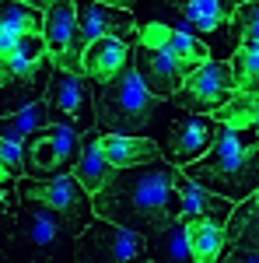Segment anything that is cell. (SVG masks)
I'll use <instances>...</instances> for the list:
<instances>
[{
	"label": "cell",
	"instance_id": "36",
	"mask_svg": "<svg viewBox=\"0 0 259 263\" xmlns=\"http://www.w3.org/2000/svg\"><path fill=\"white\" fill-rule=\"evenodd\" d=\"M252 134L259 137V109H256V120H252Z\"/></svg>",
	"mask_w": 259,
	"mask_h": 263
},
{
	"label": "cell",
	"instance_id": "12",
	"mask_svg": "<svg viewBox=\"0 0 259 263\" xmlns=\"http://www.w3.org/2000/svg\"><path fill=\"white\" fill-rule=\"evenodd\" d=\"M42 42H46V53L53 57V63H56L60 70L84 74V46H88V42L81 35L74 0H56V4L46 11Z\"/></svg>",
	"mask_w": 259,
	"mask_h": 263
},
{
	"label": "cell",
	"instance_id": "2",
	"mask_svg": "<svg viewBox=\"0 0 259 263\" xmlns=\"http://www.w3.org/2000/svg\"><path fill=\"white\" fill-rule=\"evenodd\" d=\"M186 176L210 193H221L231 203L252 197L259 190V137L252 130H238L231 123H217L214 147L200 162L182 168Z\"/></svg>",
	"mask_w": 259,
	"mask_h": 263
},
{
	"label": "cell",
	"instance_id": "10",
	"mask_svg": "<svg viewBox=\"0 0 259 263\" xmlns=\"http://www.w3.org/2000/svg\"><path fill=\"white\" fill-rule=\"evenodd\" d=\"M81 130L67 126V123H49L42 126L32 141L25 144V176L32 179H49L60 176L67 168H74L81 155Z\"/></svg>",
	"mask_w": 259,
	"mask_h": 263
},
{
	"label": "cell",
	"instance_id": "28",
	"mask_svg": "<svg viewBox=\"0 0 259 263\" xmlns=\"http://www.w3.org/2000/svg\"><path fill=\"white\" fill-rule=\"evenodd\" d=\"M0 165H7V168L21 179V176H25V144L0 137Z\"/></svg>",
	"mask_w": 259,
	"mask_h": 263
},
{
	"label": "cell",
	"instance_id": "38",
	"mask_svg": "<svg viewBox=\"0 0 259 263\" xmlns=\"http://www.w3.org/2000/svg\"><path fill=\"white\" fill-rule=\"evenodd\" d=\"M137 263H158V260H137Z\"/></svg>",
	"mask_w": 259,
	"mask_h": 263
},
{
	"label": "cell",
	"instance_id": "6",
	"mask_svg": "<svg viewBox=\"0 0 259 263\" xmlns=\"http://www.w3.org/2000/svg\"><path fill=\"white\" fill-rule=\"evenodd\" d=\"M18 193L21 197H35L46 207H53L60 214L67 228L81 235L88 224L95 221V203L91 193L81 186V179L74 172H60V176H49V179H32V176H21L18 179Z\"/></svg>",
	"mask_w": 259,
	"mask_h": 263
},
{
	"label": "cell",
	"instance_id": "32",
	"mask_svg": "<svg viewBox=\"0 0 259 263\" xmlns=\"http://www.w3.org/2000/svg\"><path fill=\"white\" fill-rule=\"evenodd\" d=\"M18 4H28V7H39V11H49L56 0H18Z\"/></svg>",
	"mask_w": 259,
	"mask_h": 263
},
{
	"label": "cell",
	"instance_id": "29",
	"mask_svg": "<svg viewBox=\"0 0 259 263\" xmlns=\"http://www.w3.org/2000/svg\"><path fill=\"white\" fill-rule=\"evenodd\" d=\"M18 32H14V28H11V25H4V21H0V60L7 63L11 60V53H14V49H18Z\"/></svg>",
	"mask_w": 259,
	"mask_h": 263
},
{
	"label": "cell",
	"instance_id": "5",
	"mask_svg": "<svg viewBox=\"0 0 259 263\" xmlns=\"http://www.w3.org/2000/svg\"><path fill=\"white\" fill-rule=\"evenodd\" d=\"M133 67H137L140 81L147 84V91H151L154 99H172V95L179 91V84L193 74V70L168 49V42H165V21H147L137 32Z\"/></svg>",
	"mask_w": 259,
	"mask_h": 263
},
{
	"label": "cell",
	"instance_id": "11",
	"mask_svg": "<svg viewBox=\"0 0 259 263\" xmlns=\"http://www.w3.org/2000/svg\"><path fill=\"white\" fill-rule=\"evenodd\" d=\"M46 105H49V116L53 123H67L81 134L95 130L98 112H95V99H91V88L84 74H70V70H53L49 88H46Z\"/></svg>",
	"mask_w": 259,
	"mask_h": 263
},
{
	"label": "cell",
	"instance_id": "35",
	"mask_svg": "<svg viewBox=\"0 0 259 263\" xmlns=\"http://www.w3.org/2000/svg\"><path fill=\"white\" fill-rule=\"evenodd\" d=\"M7 78H11V67L0 60V88H4V81H7Z\"/></svg>",
	"mask_w": 259,
	"mask_h": 263
},
{
	"label": "cell",
	"instance_id": "22",
	"mask_svg": "<svg viewBox=\"0 0 259 263\" xmlns=\"http://www.w3.org/2000/svg\"><path fill=\"white\" fill-rule=\"evenodd\" d=\"M49 123H53L49 105H46V99H39V102H32V105H25V109H18V112H11V116H0V137L28 144Z\"/></svg>",
	"mask_w": 259,
	"mask_h": 263
},
{
	"label": "cell",
	"instance_id": "3",
	"mask_svg": "<svg viewBox=\"0 0 259 263\" xmlns=\"http://www.w3.org/2000/svg\"><path fill=\"white\" fill-rule=\"evenodd\" d=\"M74 246L77 235L53 207H46L35 197H21L14 232L4 246V253L14 256V263H70Z\"/></svg>",
	"mask_w": 259,
	"mask_h": 263
},
{
	"label": "cell",
	"instance_id": "18",
	"mask_svg": "<svg viewBox=\"0 0 259 263\" xmlns=\"http://www.w3.org/2000/svg\"><path fill=\"white\" fill-rule=\"evenodd\" d=\"M98 137H102V134H95V130H88V134L81 137V155H77V162H74V168H70V172L81 179V186H84L91 197H95L102 186H105V182L119 172V168H112V162L102 155Z\"/></svg>",
	"mask_w": 259,
	"mask_h": 263
},
{
	"label": "cell",
	"instance_id": "21",
	"mask_svg": "<svg viewBox=\"0 0 259 263\" xmlns=\"http://www.w3.org/2000/svg\"><path fill=\"white\" fill-rule=\"evenodd\" d=\"M147 256L158 263H196L193 249H189V235H186V221L175 218L165 228L147 235Z\"/></svg>",
	"mask_w": 259,
	"mask_h": 263
},
{
	"label": "cell",
	"instance_id": "14",
	"mask_svg": "<svg viewBox=\"0 0 259 263\" xmlns=\"http://www.w3.org/2000/svg\"><path fill=\"white\" fill-rule=\"evenodd\" d=\"M74 11H77L84 42H95L102 35H119V39L137 42V18L126 7H112V4H98V0H74Z\"/></svg>",
	"mask_w": 259,
	"mask_h": 263
},
{
	"label": "cell",
	"instance_id": "40",
	"mask_svg": "<svg viewBox=\"0 0 259 263\" xmlns=\"http://www.w3.org/2000/svg\"><path fill=\"white\" fill-rule=\"evenodd\" d=\"M256 197H259V190H256Z\"/></svg>",
	"mask_w": 259,
	"mask_h": 263
},
{
	"label": "cell",
	"instance_id": "23",
	"mask_svg": "<svg viewBox=\"0 0 259 263\" xmlns=\"http://www.w3.org/2000/svg\"><path fill=\"white\" fill-rule=\"evenodd\" d=\"M0 21L11 25L18 35H42V28H46V11L28 7V4H18V0H0Z\"/></svg>",
	"mask_w": 259,
	"mask_h": 263
},
{
	"label": "cell",
	"instance_id": "17",
	"mask_svg": "<svg viewBox=\"0 0 259 263\" xmlns=\"http://www.w3.org/2000/svg\"><path fill=\"white\" fill-rule=\"evenodd\" d=\"M53 70H56V63L46 60L39 70H32V74H11V78L4 81V88H0V116H11V112L25 109V105L39 102L42 95H46V88H49Z\"/></svg>",
	"mask_w": 259,
	"mask_h": 263
},
{
	"label": "cell",
	"instance_id": "31",
	"mask_svg": "<svg viewBox=\"0 0 259 263\" xmlns=\"http://www.w3.org/2000/svg\"><path fill=\"white\" fill-rule=\"evenodd\" d=\"M235 246H249V249H259V207H256V214L249 218V224H245V232L238 235V242Z\"/></svg>",
	"mask_w": 259,
	"mask_h": 263
},
{
	"label": "cell",
	"instance_id": "7",
	"mask_svg": "<svg viewBox=\"0 0 259 263\" xmlns=\"http://www.w3.org/2000/svg\"><path fill=\"white\" fill-rule=\"evenodd\" d=\"M147 260V235L116 221L95 218L77 235L74 263H137Z\"/></svg>",
	"mask_w": 259,
	"mask_h": 263
},
{
	"label": "cell",
	"instance_id": "16",
	"mask_svg": "<svg viewBox=\"0 0 259 263\" xmlns=\"http://www.w3.org/2000/svg\"><path fill=\"white\" fill-rule=\"evenodd\" d=\"M175 200H179V218L189 221V218H221L228 221L231 207L235 203L221 193H210L207 186L193 182L186 172H175Z\"/></svg>",
	"mask_w": 259,
	"mask_h": 263
},
{
	"label": "cell",
	"instance_id": "26",
	"mask_svg": "<svg viewBox=\"0 0 259 263\" xmlns=\"http://www.w3.org/2000/svg\"><path fill=\"white\" fill-rule=\"evenodd\" d=\"M231 39L238 46H259V0L238 4L231 18Z\"/></svg>",
	"mask_w": 259,
	"mask_h": 263
},
{
	"label": "cell",
	"instance_id": "33",
	"mask_svg": "<svg viewBox=\"0 0 259 263\" xmlns=\"http://www.w3.org/2000/svg\"><path fill=\"white\" fill-rule=\"evenodd\" d=\"M14 179H18V176H14L7 165H0V182H14Z\"/></svg>",
	"mask_w": 259,
	"mask_h": 263
},
{
	"label": "cell",
	"instance_id": "27",
	"mask_svg": "<svg viewBox=\"0 0 259 263\" xmlns=\"http://www.w3.org/2000/svg\"><path fill=\"white\" fill-rule=\"evenodd\" d=\"M18 203H21L18 179H14V182H0V249L7 246V239H11V232H14V218H18Z\"/></svg>",
	"mask_w": 259,
	"mask_h": 263
},
{
	"label": "cell",
	"instance_id": "9",
	"mask_svg": "<svg viewBox=\"0 0 259 263\" xmlns=\"http://www.w3.org/2000/svg\"><path fill=\"white\" fill-rule=\"evenodd\" d=\"M238 84H235V70L228 60H207L179 84V91L172 95L179 109L186 112H200V116H214L221 105L235 99Z\"/></svg>",
	"mask_w": 259,
	"mask_h": 263
},
{
	"label": "cell",
	"instance_id": "19",
	"mask_svg": "<svg viewBox=\"0 0 259 263\" xmlns=\"http://www.w3.org/2000/svg\"><path fill=\"white\" fill-rule=\"evenodd\" d=\"M102 155L112 162V168H133L144 162H158L161 147L151 144L147 137H130V134H102Z\"/></svg>",
	"mask_w": 259,
	"mask_h": 263
},
{
	"label": "cell",
	"instance_id": "15",
	"mask_svg": "<svg viewBox=\"0 0 259 263\" xmlns=\"http://www.w3.org/2000/svg\"><path fill=\"white\" fill-rule=\"evenodd\" d=\"M130 60H133L130 39L102 35V39H95V42L84 46V78L95 81V84H109Z\"/></svg>",
	"mask_w": 259,
	"mask_h": 263
},
{
	"label": "cell",
	"instance_id": "4",
	"mask_svg": "<svg viewBox=\"0 0 259 263\" xmlns=\"http://www.w3.org/2000/svg\"><path fill=\"white\" fill-rule=\"evenodd\" d=\"M158 102L147 84L140 81L133 60L123 67L119 74L109 84H102L98 102H95V112H98V126L105 134H130V137H140L151 130V120L158 112Z\"/></svg>",
	"mask_w": 259,
	"mask_h": 263
},
{
	"label": "cell",
	"instance_id": "37",
	"mask_svg": "<svg viewBox=\"0 0 259 263\" xmlns=\"http://www.w3.org/2000/svg\"><path fill=\"white\" fill-rule=\"evenodd\" d=\"M0 263H14V260H11V256H7V253H4V249H0Z\"/></svg>",
	"mask_w": 259,
	"mask_h": 263
},
{
	"label": "cell",
	"instance_id": "8",
	"mask_svg": "<svg viewBox=\"0 0 259 263\" xmlns=\"http://www.w3.org/2000/svg\"><path fill=\"white\" fill-rule=\"evenodd\" d=\"M235 0H161L165 25L189 32L196 39H224L231 49L238 42L231 39V18H235Z\"/></svg>",
	"mask_w": 259,
	"mask_h": 263
},
{
	"label": "cell",
	"instance_id": "39",
	"mask_svg": "<svg viewBox=\"0 0 259 263\" xmlns=\"http://www.w3.org/2000/svg\"><path fill=\"white\" fill-rule=\"evenodd\" d=\"M235 4H249V0H235Z\"/></svg>",
	"mask_w": 259,
	"mask_h": 263
},
{
	"label": "cell",
	"instance_id": "13",
	"mask_svg": "<svg viewBox=\"0 0 259 263\" xmlns=\"http://www.w3.org/2000/svg\"><path fill=\"white\" fill-rule=\"evenodd\" d=\"M214 137H217V120L214 116H200V112H186L182 109L179 116L168 126V137H165V147H161V158L175 168H186V165L200 162L210 147H214Z\"/></svg>",
	"mask_w": 259,
	"mask_h": 263
},
{
	"label": "cell",
	"instance_id": "25",
	"mask_svg": "<svg viewBox=\"0 0 259 263\" xmlns=\"http://www.w3.org/2000/svg\"><path fill=\"white\" fill-rule=\"evenodd\" d=\"M256 109H259V95H252V91H235V99L228 102V105H221L217 112H214V120L231 123V126H238V130H252Z\"/></svg>",
	"mask_w": 259,
	"mask_h": 263
},
{
	"label": "cell",
	"instance_id": "30",
	"mask_svg": "<svg viewBox=\"0 0 259 263\" xmlns=\"http://www.w3.org/2000/svg\"><path fill=\"white\" fill-rule=\"evenodd\" d=\"M221 263H259V249H249V246H231L224 253Z\"/></svg>",
	"mask_w": 259,
	"mask_h": 263
},
{
	"label": "cell",
	"instance_id": "24",
	"mask_svg": "<svg viewBox=\"0 0 259 263\" xmlns=\"http://www.w3.org/2000/svg\"><path fill=\"white\" fill-rule=\"evenodd\" d=\"M228 63H231V70H235L238 91L259 95V46H235V53H231Z\"/></svg>",
	"mask_w": 259,
	"mask_h": 263
},
{
	"label": "cell",
	"instance_id": "1",
	"mask_svg": "<svg viewBox=\"0 0 259 263\" xmlns=\"http://www.w3.org/2000/svg\"><path fill=\"white\" fill-rule=\"evenodd\" d=\"M91 203H95V218L151 235L179 218L175 165L158 158V162H144L133 168H119L91 197Z\"/></svg>",
	"mask_w": 259,
	"mask_h": 263
},
{
	"label": "cell",
	"instance_id": "20",
	"mask_svg": "<svg viewBox=\"0 0 259 263\" xmlns=\"http://www.w3.org/2000/svg\"><path fill=\"white\" fill-rule=\"evenodd\" d=\"M186 235H189V249L196 263H221L228 253V239H224V221L221 218H189L186 221Z\"/></svg>",
	"mask_w": 259,
	"mask_h": 263
},
{
	"label": "cell",
	"instance_id": "34",
	"mask_svg": "<svg viewBox=\"0 0 259 263\" xmlns=\"http://www.w3.org/2000/svg\"><path fill=\"white\" fill-rule=\"evenodd\" d=\"M98 4H112V7H126L130 11V4H137V0H98Z\"/></svg>",
	"mask_w": 259,
	"mask_h": 263
}]
</instances>
